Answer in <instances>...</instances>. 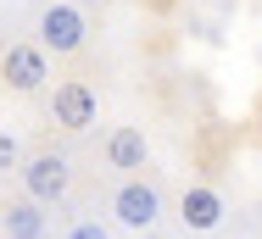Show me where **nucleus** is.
<instances>
[{"label": "nucleus", "instance_id": "f257e3e1", "mask_svg": "<svg viewBox=\"0 0 262 239\" xmlns=\"http://www.w3.org/2000/svg\"><path fill=\"white\" fill-rule=\"evenodd\" d=\"M17 178H23V195H34L39 206H61L67 195H73V156L67 150H28V161L17 167Z\"/></svg>", "mask_w": 262, "mask_h": 239}, {"label": "nucleus", "instance_id": "f03ea898", "mask_svg": "<svg viewBox=\"0 0 262 239\" xmlns=\"http://www.w3.org/2000/svg\"><path fill=\"white\" fill-rule=\"evenodd\" d=\"M34 39L51 50V56H78V50L90 45V22H84V6L78 0H51V6H39V17H34Z\"/></svg>", "mask_w": 262, "mask_h": 239}, {"label": "nucleus", "instance_id": "7ed1b4c3", "mask_svg": "<svg viewBox=\"0 0 262 239\" xmlns=\"http://www.w3.org/2000/svg\"><path fill=\"white\" fill-rule=\"evenodd\" d=\"M0 84L11 95H39L51 84V50L39 39H17V45L0 50Z\"/></svg>", "mask_w": 262, "mask_h": 239}, {"label": "nucleus", "instance_id": "20e7f679", "mask_svg": "<svg viewBox=\"0 0 262 239\" xmlns=\"http://www.w3.org/2000/svg\"><path fill=\"white\" fill-rule=\"evenodd\" d=\"M45 111H51V123L61 134H90L95 117H101V100H95V89L84 78H61L51 89V100H45Z\"/></svg>", "mask_w": 262, "mask_h": 239}, {"label": "nucleus", "instance_id": "39448f33", "mask_svg": "<svg viewBox=\"0 0 262 239\" xmlns=\"http://www.w3.org/2000/svg\"><path fill=\"white\" fill-rule=\"evenodd\" d=\"M112 217H117L123 228H151L162 217V189L145 173H128V178L112 189Z\"/></svg>", "mask_w": 262, "mask_h": 239}, {"label": "nucleus", "instance_id": "423d86ee", "mask_svg": "<svg viewBox=\"0 0 262 239\" xmlns=\"http://www.w3.org/2000/svg\"><path fill=\"white\" fill-rule=\"evenodd\" d=\"M101 161L112 167V173H145L151 167V139L134 128V123H117L112 134H106V145H101Z\"/></svg>", "mask_w": 262, "mask_h": 239}, {"label": "nucleus", "instance_id": "0eeeda50", "mask_svg": "<svg viewBox=\"0 0 262 239\" xmlns=\"http://www.w3.org/2000/svg\"><path fill=\"white\" fill-rule=\"evenodd\" d=\"M179 223L190 228V234H207L223 223V195L212 189V184H190V189L179 195Z\"/></svg>", "mask_w": 262, "mask_h": 239}, {"label": "nucleus", "instance_id": "6e6552de", "mask_svg": "<svg viewBox=\"0 0 262 239\" xmlns=\"http://www.w3.org/2000/svg\"><path fill=\"white\" fill-rule=\"evenodd\" d=\"M0 234L6 239H45V206H39L34 195L6 200V206H0Z\"/></svg>", "mask_w": 262, "mask_h": 239}, {"label": "nucleus", "instance_id": "1a4fd4ad", "mask_svg": "<svg viewBox=\"0 0 262 239\" xmlns=\"http://www.w3.org/2000/svg\"><path fill=\"white\" fill-rule=\"evenodd\" d=\"M23 161H28V150H23V139H17V134H6V128H0V173H17V167H23Z\"/></svg>", "mask_w": 262, "mask_h": 239}, {"label": "nucleus", "instance_id": "9d476101", "mask_svg": "<svg viewBox=\"0 0 262 239\" xmlns=\"http://www.w3.org/2000/svg\"><path fill=\"white\" fill-rule=\"evenodd\" d=\"M73 239H101V228H95V223H84V228H73Z\"/></svg>", "mask_w": 262, "mask_h": 239}, {"label": "nucleus", "instance_id": "9b49d317", "mask_svg": "<svg viewBox=\"0 0 262 239\" xmlns=\"http://www.w3.org/2000/svg\"><path fill=\"white\" fill-rule=\"evenodd\" d=\"M78 6H106V0H78Z\"/></svg>", "mask_w": 262, "mask_h": 239}]
</instances>
